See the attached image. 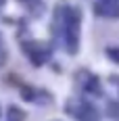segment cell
Returning <instances> with one entry per match:
<instances>
[{"mask_svg":"<svg viewBox=\"0 0 119 121\" xmlns=\"http://www.w3.org/2000/svg\"><path fill=\"white\" fill-rule=\"evenodd\" d=\"M69 115H73L75 119H79V121H94L96 119V113L94 109L90 107V104H86V102H69Z\"/></svg>","mask_w":119,"mask_h":121,"instance_id":"obj_2","label":"cell"},{"mask_svg":"<svg viewBox=\"0 0 119 121\" xmlns=\"http://www.w3.org/2000/svg\"><path fill=\"white\" fill-rule=\"evenodd\" d=\"M2 4H4V0H0V6H2Z\"/></svg>","mask_w":119,"mask_h":121,"instance_id":"obj_6","label":"cell"},{"mask_svg":"<svg viewBox=\"0 0 119 121\" xmlns=\"http://www.w3.org/2000/svg\"><path fill=\"white\" fill-rule=\"evenodd\" d=\"M107 54L111 56V60H115V63H119V48H115V46H111V48H107Z\"/></svg>","mask_w":119,"mask_h":121,"instance_id":"obj_4","label":"cell"},{"mask_svg":"<svg viewBox=\"0 0 119 121\" xmlns=\"http://www.w3.org/2000/svg\"><path fill=\"white\" fill-rule=\"evenodd\" d=\"M79 21L82 15L77 9H65L63 13V36H65V44L69 52L77 50V42H79Z\"/></svg>","mask_w":119,"mask_h":121,"instance_id":"obj_1","label":"cell"},{"mask_svg":"<svg viewBox=\"0 0 119 121\" xmlns=\"http://www.w3.org/2000/svg\"><path fill=\"white\" fill-rule=\"evenodd\" d=\"M11 119L21 121V119H23V113H19V109H11Z\"/></svg>","mask_w":119,"mask_h":121,"instance_id":"obj_5","label":"cell"},{"mask_svg":"<svg viewBox=\"0 0 119 121\" xmlns=\"http://www.w3.org/2000/svg\"><path fill=\"white\" fill-rule=\"evenodd\" d=\"M96 11L105 17H119V0H96Z\"/></svg>","mask_w":119,"mask_h":121,"instance_id":"obj_3","label":"cell"}]
</instances>
